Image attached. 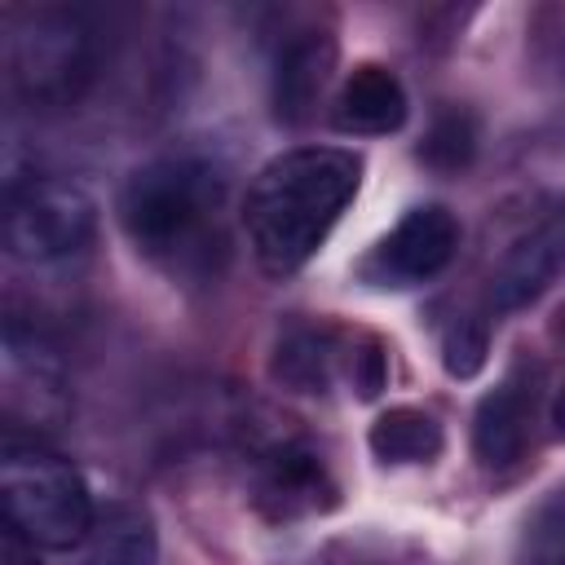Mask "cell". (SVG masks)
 Instances as JSON below:
<instances>
[{"instance_id":"7a4b0ae2","label":"cell","mask_w":565,"mask_h":565,"mask_svg":"<svg viewBox=\"0 0 565 565\" xmlns=\"http://www.w3.org/2000/svg\"><path fill=\"white\" fill-rule=\"evenodd\" d=\"M225 172L199 154H163L137 168L119 194V221L137 252L181 265L194 260L221 225Z\"/></svg>"},{"instance_id":"ffe728a7","label":"cell","mask_w":565,"mask_h":565,"mask_svg":"<svg viewBox=\"0 0 565 565\" xmlns=\"http://www.w3.org/2000/svg\"><path fill=\"white\" fill-rule=\"evenodd\" d=\"M552 424H556V433L565 437V384H561V393H556V406H552Z\"/></svg>"},{"instance_id":"52a82bcc","label":"cell","mask_w":565,"mask_h":565,"mask_svg":"<svg viewBox=\"0 0 565 565\" xmlns=\"http://www.w3.org/2000/svg\"><path fill=\"white\" fill-rule=\"evenodd\" d=\"M252 503L269 521H296V516L327 512L335 503V481H331L327 459L296 437H278L260 446L252 463Z\"/></svg>"},{"instance_id":"277c9868","label":"cell","mask_w":565,"mask_h":565,"mask_svg":"<svg viewBox=\"0 0 565 565\" xmlns=\"http://www.w3.org/2000/svg\"><path fill=\"white\" fill-rule=\"evenodd\" d=\"M4 66L22 102L71 106L97 71V31L79 9H13L4 18Z\"/></svg>"},{"instance_id":"6da1fadb","label":"cell","mask_w":565,"mask_h":565,"mask_svg":"<svg viewBox=\"0 0 565 565\" xmlns=\"http://www.w3.org/2000/svg\"><path fill=\"white\" fill-rule=\"evenodd\" d=\"M362 181V159L340 146H300L269 159L243 207L247 243L265 274L300 269L335 230Z\"/></svg>"},{"instance_id":"e0dca14e","label":"cell","mask_w":565,"mask_h":565,"mask_svg":"<svg viewBox=\"0 0 565 565\" xmlns=\"http://www.w3.org/2000/svg\"><path fill=\"white\" fill-rule=\"evenodd\" d=\"M419 154H424L428 163H437V168H459V163L472 154V124H468L463 115L437 119V128L428 132V141H424Z\"/></svg>"},{"instance_id":"d6986e66","label":"cell","mask_w":565,"mask_h":565,"mask_svg":"<svg viewBox=\"0 0 565 565\" xmlns=\"http://www.w3.org/2000/svg\"><path fill=\"white\" fill-rule=\"evenodd\" d=\"M35 552H40V547H31L22 534L4 530V565H40V561H35Z\"/></svg>"},{"instance_id":"ac0fdd59","label":"cell","mask_w":565,"mask_h":565,"mask_svg":"<svg viewBox=\"0 0 565 565\" xmlns=\"http://www.w3.org/2000/svg\"><path fill=\"white\" fill-rule=\"evenodd\" d=\"M441 358H446L450 375H477L481 362H486V331H481V322L459 318L446 331V340H441Z\"/></svg>"},{"instance_id":"8fae6325","label":"cell","mask_w":565,"mask_h":565,"mask_svg":"<svg viewBox=\"0 0 565 565\" xmlns=\"http://www.w3.org/2000/svg\"><path fill=\"white\" fill-rule=\"evenodd\" d=\"M335 66V40L327 31H300L278 49L274 62V115L300 124L313 115Z\"/></svg>"},{"instance_id":"2e32d148","label":"cell","mask_w":565,"mask_h":565,"mask_svg":"<svg viewBox=\"0 0 565 565\" xmlns=\"http://www.w3.org/2000/svg\"><path fill=\"white\" fill-rule=\"evenodd\" d=\"M521 565H565V486L539 503L521 534Z\"/></svg>"},{"instance_id":"4fadbf2b","label":"cell","mask_w":565,"mask_h":565,"mask_svg":"<svg viewBox=\"0 0 565 565\" xmlns=\"http://www.w3.org/2000/svg\"><path fill=\"white\" fill-rule=\"evenodd\" d=\"M75 565H154V530L141 508H110L97 516L93 534L79 543Z\"/></svg>"},{"instance_id":"5b68a950","label":"cell","mask_w":565,"mask_h":565,"mask_svg":"<svg viewBox=\"0 0 565 565\" xmlns=\"http://www.w3.org/2000/svg\"><path fill=\"white\" fill-rule=\"evenodd\" d=\"M97 207L88 190L57 172H18L4 185V247L13 260L53 265L88 247Z\"/></svg>"},{"instance_id":"5bb4252c","label":"cell","mask_w":565,"mask_h":565,"mask_svg":"<svg viewBox=\"0 0 565 565\" xmlns=\"http://www.w3.org/2000/svg\"><path fill=\"white\" fill-rule=\"evenodd\" d=\"M349 349L335 344L331 331L322 327H296L278 340V353H274V375L300 393H322L335 375V366H344Z\"/></svg>"},{"instance_id":"9a60e30c","label":"cell","mask_w":565,"mask_h":565,"mask_svg":"<svg viewBox=\"0 0 565 565\" xmlns=\"http://www.w3.org/2000/svg\"><path fill=\"white\" fill-rule=\"evenodd\" d=\"M371 450L384 463H428L441 455V424L428 411L415 406H393L371 424Z\"/></svg>"},{"instance_id":"8992f818","label":"cell","mask_w":565,"mask_h":565,"mask_svg":"<svg viewBox=\"0 0 565 565\" xmlns=\"http://www.w3.org/2000/svg\"><path fill=\"white\" fill-rule=\"evenodd\" d=\"M0 393H4L9 433L26 428V437L35 441L62 428L71 415V384L62 353L35 322H22L18 313L4 318V335H0Z\"/></svg>"},{"instance_id":"ba28073f","label":"cell","mask_w":565,"mask_h":565,"mask_svg":"<svg viewBox=\"0 0 565 565\" xmlns=\"http://www.w3.org/2000/svg\"><path fill=\"white\" fill-rule=\"evenodd\" d=\"M459 247V221L450 207L441 203H424V207H411L371 252L366 269L371 278L388 282V287H415V282H428L437 278L450 256Z\"/></svg>"},{"instance_id":"7c38bea8","label":"cell","mask_w":565,"mask_h":565,"mask_svg":"<svg viewBox=\"0 0 565 565\" xmlns=\"http://www.w3.org/2000/svg\"><path fill=\"white\" fill-rule=\"evenodd\" d=\"M406 88L402 79L380 66V62H362L349 71L340 97H335V124L344 132H362V137H380V132H397L406 124Z\"/></svg>"},{"instance_id":"9c48e42d","label":"cell","mask_w":565,"mask_h":565,"mask_svg":"<svg viewBox=\"0 0 565 565\" xmlns=\"http://www.w3.org/2000/svg\"><path fill=\"white\" fill-rule=\"evenodd\" d=\"M565 265V207L552 212L547 221H539L530 234H521L503 260L490 274V305L494 309H525L530 300H539L552 278Z\"/></svg>"},{"instance_id":"30bf717a","label":"cell","mask_w":565,"mask_h":565,"mask_svg":"<svg viewBox=\"0 0 565 565\" xmlns=\"http://www.w3.org/2000/svg\"><path fill=\"white\" fill-rule=\"evenodd\" d=\"M530 419H534V375L512 371L490 388L477 406L472 419V450L486 468H508L521 459L530 441Z\"/></svg>"},{"instance_id":"3957f363","label":"cell","mask_w":565,"mask_h":565,"mask_svg":"<svg viewBox=\"0 0 565 565\" xmlns=\"http://www.w3.org/2000/svg\"><path fill=\"white\" fill-rule=\"evenodd\" d=\"M0 490L9 530L40 552H75L97 525V508L84 477L35 437L4 433Z\"/></svg>"}]
</instances>
